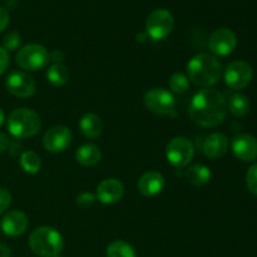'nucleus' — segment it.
Segmentation results:
<instances>
[{"label":"nucleus","mask_w":257,"mask_h":257,"mask_svg":"<svg viewBox=\"0 0 257 257\" xmlns=\"http://www.w3.org/2000/svg\"><path fill=\"white\" fill-rule=\"evenodd\" d=\"M227 104L218 90L203 88L192 97L188 107L190 118L202 127H216L223 122Z\"/></svg>","instance_id":"1"},{"label":"nucleus","mask_w":257,"mask_h":257,"mask_svg":"<svg viewBox=\"0 0 257 257\" xmlns=\"http://www.w3.org/2000/svg\"><path fill=\"white\" fill-rule=\"evenodd\" d=\"M222 68L217 58L208 53L195 55L187 63V78L193 84L210 88L221 78Z\"/></svg>","instance_id":"2"},{"label":"nucleus","mask_w":257,"mask_h":257,"mask_svg":"<svg viewBox=\"0 0 257 257\" xmlns=\"http://www.w3.org/2000/svg\"><path fill=\"white\" fill-rule=\"evenodd\" d=\"M29 247L39 257H57L64 247V240L55 228L49 226L38 227L30 233Z\"/></svg>","instance_id":"3"},{"label":"nucleus","mask_w":257,"mask_h":257,"mask_svg":"<svg viewBox=\"0 0 257 257\" xmlns=\"http://www.w3.org/2000/svg\"><path fill=\"white\" fill-rule=\"evenodd\" d=\"M8 131L15 138H29L37 135L42 127L39 114L29 108H18L8 117Z\"/></svg>","instance_id":"4"},{"label":"nucleus","mask_w":257,"mask_h":257,"mask_svg":"<svg viewBox=\"0 0 257 257\" xmlns=\"http://www.w3.org/2000/svg\"><path fill=\"white\" fill-rule=\"evenodd\" d=\"M143 102L146 108L155 114L176 117L175 97L165 88H153L146 92Z\"/></svg>","instance_id":"5"},{"label":"nucleus","mask_w":257,"mask_h":257,"mask_svg":"<svg viewBox=\"0 0 257 257\" xmlns=\"http://www.w3.org/2000/svg\"><path fill=\"white\" fill-rule=\"evenodd\" d=\"M15 62L22 69L28 72H35L49 62V53L43 45L39 44H28L19 49L15 57Z\"/></svg>","instance_id":"6"},{"label":"nucleus","mask_w":257,"mask_h":257,"mask_svg":"<svg viewBox=\"0 0 257 257\" xmlns=\"http://www.w3.org/2000/svg\"><path fill=\"white\" fill-rule=\"evenodd\" d=\"M175 25L172 14L166 9H156L146 20V34L153 40H162L171 34Z\"/></svg>","instance_id":"7"},{"label":"nucleus","mask_w":257,"mask_h":257,"mask_svg":"<svg viewBox=\"0 0 257 257\" xmlns=\"http://www.w3.org/2000/svg\"><path fill=\"white\" fill-rule=\"evenodd\" d=\"M195 147L192 142L185 137H175L166 146L167 161L176 168H183L192 161Z\"/></svg>","instance_id":"8"},{"label":"nucleus","mask_w":257,"mask_h":257,"mask_svg":"<svg viewBox=\"0 0 257 257\" xmlns=\"http://www.w3.org/2000/svg\"><path fill=\"white\" fill-rule=\"evenodd\" d=\"M253 70L248 63L242 62V60H236V62L230 63L225 69V83L228 88L235 90L243 89L250 84L252 79Z\"/></svg>","instance_id":"9"},{"label":"nucleus","mask_w":257,"mask_h":257,"mask_svg":"<svg viewBox=\"0 0 257 257\" xmlns=\"http://www.w3.org/2000/svg\"><path fill=\"white\" fill-rule=\"evenodd\" d=\"M72 142V132L65 125H54L43 136V147L52 153H59L67 150Z\"/></svg>","instance_id":"10"},{"label":"nucleus","mask_w":257,"mask_h":257,"mask_svg":"<svg viewBox=\"0 0 257 257\" xmlns=\"http://www.w3.org/2000/svg\"><path fill=\"white\" fill-rule=\"evenodd\" d=\"M237 44V38L236 34L228 28H218L211 34L208 40V47L210 50L215 55L226 57L231 54L235 50Z\"/></svg>","instance_id":"11"},{"label":"nucleus","mask_w":257,"mask_h":257,"mask_svg":"<svg viewBox=\"0 0 257 257\" xmlns=\"http://www.w3.org/2000/svg\"><path fill=\"white\" fill-rule=\"evenodd\" d=\"M5 85L8 92L18 98H29L35 92L34 80L24 72L10 73L5 80Z\"/></svg>","instance_id":"12"},{"label":"nucleus","mask_w":257,"mask_h":257,"mask_svg":"<svg viewBox=\"0 0 257 257\" xmlns=\"http://www.w3.org/2000/svg\"><path fill=\"white\" fill-rule=\"evenodd\" d=\"M231 150L237 160L252 162L257 158V140L247 133H240L232 138Z\"/></svg>","instance_id":"13"},{"label":"nucleus","mask_w":257,"mask_h":257,"mask_svg":"<svg viewBox=\"0 0 257 257\" xmlns=\"http://www.w3.org/2000/svg\"><path fill=\"white\" fill-rule=\"evenodd\" d=\"M124 195V186L115 178L104 180L98 185L95 197L104 205H114L119 202Z\"/></svg>","instance_id":"14"},{"label":"nucleus","mask_w":257,"mask_h":257,"mask_svg":"<svg viewBox=\"0 0 257 257\" xmlns=\"http://www.w3.org/2000/svg\"><path fill=\"white\" fill-rule=\"evenodd\" d=\"M28 225H29V220L28 216L22 211H10L7 215L3 217L2 230L9 237H17V236L23 235L27 231Z\"/></svg>","instance_id":"15"},{"label":"nucleus","mask_w":257,"mask_h":257,"mask_svg":"<svg viewBox=\"0 0 257 257\" xmlns=\"http://www.w3.org/2000/svg\"><path fill=\"white\" fill-rule=\"evenodd\" d=\"M165 185L166 181L162 173L150 171V172H146L138 180L137 188L141 195L146 196V197H153V196H157L158 193L162 192Z\"/></svg>","instance_id":"16"},{"label":"nucleus","mask_w":257,"mask_h":257,"mask_svg":"<svg viewBox=\"0 0 257 257\" xmlns=\"http://www.w3.org/2000/svg\"><path fill=\"white\" fill-rule=\"evenodd\" d=\"M228 140L222 133H212L203 142V153L211 160H220L227 153Z\"/></svg>","instance_id":"17"},{"label":"nucleus","mask_w":257,"mask_h":257,"mask_svg":"<svg viewBox=\"0 0 257 257\" xmlns=\"http://www.w3.org/2000/svg\"><path fill=\"white\" fill-rule=\"evenodd\" d=\"M79 128L83 135L90 140H95L103 132V123L94 113H87L79 120Z\"/></svg>","instance_id":"18"},{"label":"nucleus","mask_w":257,"mask_h":257,"mask_svg":"<svg viewBox=\"0 0 257 257\" xmlns=\"http://www.w3.org/2000/svg\"><path fill=\"white\" fill-rule=\"evenodd\" d=\"M102 158V152L99 147L95 145H83L75 152V160L79 165L85 166V167H92L99 163Z\"/></svg>","instance_id":"19"},{"label":"nucleus","mask_w":257,"mask_h":257,"mask_svg":"<svg viewBox=\"0 0 257 257\" xmlns=\"http://www.w3.org/2000/svg\"><path fill=\"white\" fill-rule=\"evenodd\" d=\"M211 171L207 166L205 165H193L186 171V180L188 183L196 187L205 186L206 183L210 182Z\"/></svg>","instance_id":"20"},{"label":"nucleus","mask_w":257,"mask_h":257,"mask_svg":"<svg viewBox=\"0 0 257 257\" xmlns=\"http://www.w3.org/2000/svg\"><path fill=\"white\" fill-rule=\"evenodd\" d=\"M47 79L50 84L57 85V87L64 85L69 80V70L65 65L54 63V64L48 68Z\"/></svg>","instance_id":"21"},{"label":"nucleus","mask_w":257,"mask_h":257,"mask_svg":"<svg viewBox=\"0 0 257 257\" xmlns=\"http://www.w3.org/2000/svg\"><path fill=\"white\" fill-rule=\"evenodd\" d=\"M250 99L246 95L240 94V93L233 94L228 102V109L235 117H245L250 112Z\"/></svg>","instance_id":"22"},{"label":"nucleus","mask_w":257,"mask_h":257,"mask_svg":"<svg viewBox=\"0 0 257 257\" xmlns=\"http://www.w3.org/2000/svg\"><path fill=\"white\" fill-rule=\"evenodd\" d=\"M105 256L107 257H136L135 248L130 245L128 242L122 240L113 241L109 243L105 251Z\"/></svg>","instance_id":"23"},{"label":"nucleus","mask_w":257,"mask_h":257,"mask_svg":"<svg viewBox=\"0 0 257 257\" xmlns=\"http://www.w3.org/2000/svg\"><path fill=\"white\" fill-rule=\"evenodd\" d=\"M20 166L24 170V172L29 173V175H35V173L39 172L40 170V158L33 151H25L20 156Z\"/></svg>","instance_id":"24"},{"label":"nucleus","mask_w":257,"mask_h":257,"mask_svg":"<svg viewBox=\"0 0 257 257\" xmlns=\"http://www.w3.org/2000/svg\"><path fill=\"white\" fill-rule=\"evenodd\" d=\"M168 85H170L172 92L182 94V93L187 92V89L190 88V80H188L187 75L182 74V73H175V74L171 75Z\"/></svg>","instance_id":"25"},{"label":"nucleus","mask_w":257,"mask_h":257,"mask_svg":"<svg viewBox=\"0 0 257 257\" xmlns=\"http://www.w3.org/2000/svg\"><path fill=\"white\" fill-rule=\"evenodd\" d=\"M22 44V37L18 32H9L3 38V48L9 52H14Z\"/></svg>","instance_id":"26"},{"label":"nucleus","mask_w":257,"mask_h":257,"mask_svg":"<svg viewBox=\"0 0 257 257\" xmlns=\"http://www.w3.org/2000/svg\"><path fill=\"white\" fill-rule=\"evenodd\" d=\"M246 185L248 191L257 196V163L251 166L246 173Z\"/></svg>","instance_id":"27"},{"label":"nucleus","mask_w":257,"mask_h":257,"mask_svg":"<svg viewBox=\"0 0 257 257\" xmlns=\"http://www.w3.org/2000/svg\"><path fill=\"white\" fill-rule=\"evenodd\" d=\"M97 197L93 193L83 192L77 197V205L82 208H89L95 202Z\"/></svg>","instance_id":"28"},{"label":"nucleus","mask_w":257,"mask_h":257,"mask_svg":"<svg viewBox=\"0 0 257 257\" xmlns=\"http://www.w3.org/2000/svg\"><path fill=\"white\" fill-rule=\"evenodd\" d=\"M12 203V195L7 188H0V215L4 213Z\"/></svg>","instance_id":"29"},{"label":"nucleus","mask_w":257,"mask_h":257,"mask_svg":"<svg viewBox=\"0 0 257 257\" xmlns=\"http://www.w3.org/2000/svg\"><path fill=\"white\" fill-rule=\"evenodd\" d=\"M10 57L9 53L4 49L3 47H0V75L8 69V65H9Z\"/></svg>","instance_id":"30"},{"label":"nucleus","mask_w":257,"mask_h":257,"mask_svg":"<svg viewBox=\"0 0 257 257\" xmlns=\"http://www.w3.org/2000/svg\"><path fill=\"white\" fill-rule=\"evenodd\" d=\"M8 24H9V13L7 9L0 7V32H3Z\"/></svg>","instance_id":"31"},{"label":"nucleus","mask_w":257,"mask_h":257,"mask_svg":"<svg viewBox=\"0 0 257 257\" xmlns=\"http://www.w3.org/2000/svg\"><path fill=\"white\" fill-rule=\"evenodd\" d=\"M64 59H65V55L62 50L57 49L49 54V60H53V62L57 63V64H62V62Z\"/></svg>","instance_id":"32"},{"label":"nucleus","mask_w":257,"mask_h":257,"mask_svg":"<svg viewBox=\"0 0 257 257\" xmlns=\"http://www.w3.org/2000/svg\"><path fill=\"white\" fill-rule=\"evenodd\" d=\"M10 146V140L5 133L0 132V153L5 152V151L9 148Z\"/></svg>","instance_id":"33"},{"label":"nucleus","mask_w":257,"mask_h":257,"mask_svg":"<svg viewBox=\"0 0 257 257\" xmlns=\"http://www.w3.org/2000/svg\"><path fill=\"white\" fill-rule=\"evenodd\" d=\"M0 257H10L9 246L3 242H0Z\"/></svg>","instance_id":"34"},{"label":"nucleus","mask_w":257,"mask_h":257,"mask_svg":"<svg viewBox=\"0 0 257 257\" xmlns=\"http://www.w3.org/2000/svg\"><path fill=\"white\" fill-rule=\"evenodd\" d=\"M5 5H7L8 9L13 10L18 7V0H7V2H5Z\"/></svg>","instance_id":"35"},{"label":"nucleus","mask_w":257,"mask_h":257,"mask_svg":"<svg viewBox=\"0 0 257 257\" xmlns=\"http://www.w3.org/2000/svg\"><path fill=\"white\" fill-rule=\"evenodd\" d=\"M146 38H148V35L146 34V33H140V34L137 35V40H140V42H145Z\"/></svg>","instance_id":"36"},{"label":"nucleus","mask_w":257,"mask_h":257,"mask_svg":"<svg viewBox=\"0 0 257 257\" xmlns=\"http://www.w3.org/2000/svg\"><path fill=\"white\" fill-rule=\"evenodd\" d=\"M4 119H5L4 112H3V109H2V108H0V127H2V124H3V123H4Z\"/></svg>","instance_id":"37"},{"label":"nucleus","mask_w":257,"mask_h":257,"mask_svg":"<svg viewBox=\"0 0 257 257\" xmlns=\"http://www.w3.org/2000/svg\"><path fill=\"white\" fill-rule=\"evenodd\" d=\"M57 257H63V256H57Z\"/></svg>","instance_id":"38"}]
</instances>
